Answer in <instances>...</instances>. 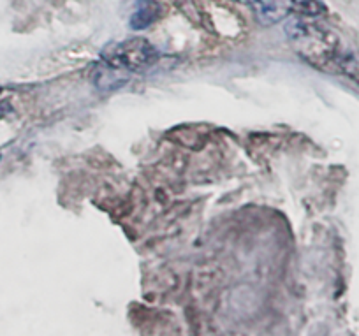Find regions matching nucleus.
<instances>
[{
	"mask_svg": "<svg viewBox=\"0 0 359 336\" xmlns=\"http://www.w3.org/2000/svg\"><path fill=\"white\" fill-rule=\"evenodd\" d=\"M158 15H161V8L155 0H137L129 23L134 30H143L150 27L158 18Z\"/></svg>",
	"mask_w": 359,
	"mask_h": 336,
	"instance_id": "4",
	"label": "nucleus"
},
{
	"mask_svg": "<svg viewBox=\"0 0 359 336\" xmlns=\"http://www.w3.org/2000/svg\"><path fill=\"white\" fill-rule=\"evenodd\" d=\"M255 20L261 25L271 27L282 22L291 13V0H248Z\"/></svg>",
	"mask_w": 359,
	"mask_h": 336,
	"instance_id": "3",
	"label": "nucleus"
},
{
	"mask_svg": "<svg viewBox=\"0 0 359 336\" xmlns=\"http://www.w3.org/2000/svg\"><path fill=\"white\" fill-rule=\"evenodd\" d=\"M101 58L108 67L123 72H137L150 67L158 58L157 50L143 37H129L106 44Z\"/></svg>",
	"mask_w": 359,
	"mask_h": 336,
	"instance_id": "2",
	"label": "nucleus"
},
{
	"mask_svg": "<svg viewBox=\"0 0 359 336\" xmlns=\"http://www.w3.org/2000/svg\"><path fill=\"white\" fill-rule=\"evenodd\" d=\"M291 11L305 18H319L326 15V6L323 0H291Z\"/></svg>",
	"mask_w": 359,
	"mask_h": 336,
	"instance_id": "5",
	"label": "nucleus"
},
{
	"mask_svg": "<svg viewBox=\"0 0 359 336\" xmlns=\"http://www.w3.org/2000/svg\"><path fill=\"white\" fill-rule=\"evenodd\" d=\"M284 29L292 50L313 67L326 69L338 58L340 41L337 34L317 23L316 18L291 16Z\"/></svg>",
	"mask_w": 359,
	"mask_h": 336,
	"instance_id": "1",
	"label": "nucleus"
}]
</instances>
